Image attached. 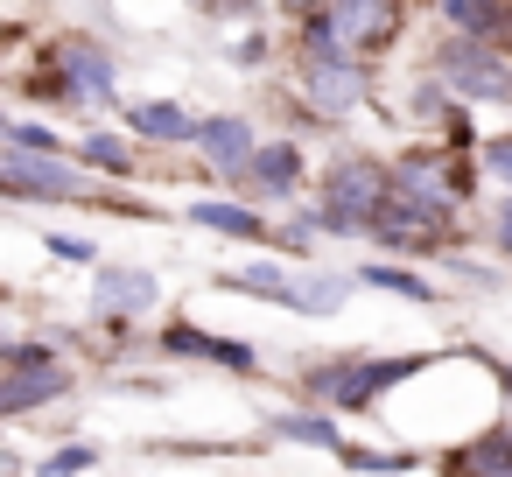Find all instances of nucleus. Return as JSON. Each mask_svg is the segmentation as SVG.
Returning a JSON list of instances; mask_svg holds the SVG:
<instances>
[{"label":"nucleus","instance_id":"nucleus-1","mask_svg":"<svg viewBox=\"0 0 512 477\" xmlns=\"http://www.w3.org/2000/svg\"><path fill=\"white\" fill-rule=\"evenodd\" d=\"M435 365V351H386V358H316L295 372V400H316L330 414H379L400 386H414L421 372Z\"/></svg>","mask_w":512,"mask_h":477},{"label":"nucleus","instance_id":"nucleus-2","mask_svg":"<svg viewBox=\"0 0 512 477\" xmlns=\"http://www.w3.org/2000/svg\"><path fill=\"white\" fill-rule=\"evenodd\" d=\"M309 211L323 239H365L372 211L386 204V155L379 148H330L316 183H309Z\"/></svg>","mask_w":512,"mask_h":477},{"label":"nucleus","instance_id":"nucleus-3","mask_svg":"<svg viewBox=\"0 0 512 477\" xmlns=\"http://www.w3.org/2000/svg\"><path fill=\"white\" fill-rule=\"evenodd\" d=\"M428 71L463 99V106H505L512 113V43H477V36H435Z\"/></svg>","mask_w":512,"mask_h":477},{"label":"nucleus","instance_id":"nucleus-4","mask_svg":"<svg viewBox=\"0 0 512 477\" xmlns=\"http://www.w3.org/2000/svg\"><path fill=\"white\" fill-rule=\"evenodd\" d=\"M288 92L309 106V113H323L330 127H344V120H358V113H372V99H379V78H372V64H358V57H295L288 64Z\"/></svg>","mask_w":512,"mask_h":477},{"label":"nucleus","instance_id":"nucleus-5","mask_svg":"<svg viewBox=\"0 0 512 477\" xmlns=\"http://www.w3.org/2000/svg\"><path fill=\"white\" fill-rule=\"evenodd\" d=\"M0 197H15V204H36V211H57V204H78L92 211L99 183L64 155H22V148H0Z\"/></svg>","mask_w":512,"mask_h":477},{"label":"nucleus","instance_id":"nucleus-6","mask_svg":"<svg viewBox=\"0 0 512 477\" xmlns=\"http://www.w3.org/2000/svg\"><path fill=\"white\" fill-rule=\"evenodd\" d=\"M323 15H330L337 43H344L358 64L379 71V64L407 43V29H414V0H323Z\"/></svg>","mask_w":512,"mask_h":477},{"label":"nucleus","instance_id":"nucleus-7","mask_svg":"<svg viewBox=\"0 0 512 477\" xmlns=\"http://www.w3.org/2000/svg\"><path fill=\"white\" fill-rule=\"evenodd\" d=\"M309 183H316V162H309V141H295V134H260L239 169V197H253V204H295V197H309Z\"/></svg>","mask_w":512,"mask_h":477},{"label":"nucleus","instance_id":"nucleus-8","mask_svg":"<svg viewBox=\"0 0 512 477\" xmlns=\"http://www.w3.org/2000/svg\"><path fill=\"white\" fill-rule=\"evenodd\" d=\"M43 50H50L57 71L71 78L78 106H92V113H113V106H120V57H113V43H99V36H85V29H64V36H50Z\"/></svg>","mask_w":512,"mask_h":477},{"label":"nucleus","instance_id":"nucleus-9","mask_svg":"<svg viewBox=\"0 0 512 477\" xmlns=\"http://www.w3.org/2000/svg\"><path fill=\"white\" fill-rule=\"evenodd\" d=\"M155 344H162V358H176V365H218V372H239V379L260 372V351H253L246 337H218V330H204V323H190V316H169V323L155 330Z\"/></svg>","mask_w":512,"mask_h":477},{"label":"nucleus","instance_id":"nucleus-10","mask_svg":"<svg viewBox=\"0 0 512 477\" xmlns=\"http://www.w3.org/2000/svg\"><path fill=\"white\" fill-rule=\"evenodd\" d=\"M253 141H260V127H253L246 113H197L190 155H197V169H211L225 190H239V169H246Z\"/></svg>","mask_w":512,"mask_h":477},{"label":"nucleus","instance_id":"nucleus-11","mask_svg":"<svg viewBox=\"0 0 512 477\" xmlns=\"http://www.w3.org/2000/svg\"><path fill=\"white\" fill-rule=\"evenodd\" d=\"M113 120H120V134H127V141H141V148H190V134H197V113H190L176 92L120 99V106H113Z\"/></svg>","mask_w":512,"mask_h":477},{"label":"nucleus","instance_id":"nucleus-12","mask_svg":"<svg viewBox=\"0 0 512 477\" xmlns=\"http://www.w3.org/2000/svg\"><path fill=\"white\" fill-rule=\"evenodd\" d=\"M162 309V274L141 260H99L92 267V316H155Z\"/></svg>","mask_w":512,"mask_h":477},{"label":"nucleus","instance_id":"nucleus-13","mask_svg":"<svg viewBox=\"0 0 512 477\" xmlns=\"http://www.w3.org/2000/svg\"><path fill=\"white\" fill-rule=\"evenodd\" d=\"M183 225H197V232H218V239H239V246H274V218H267L253 197H239V190L190 197V204H183Z\"/></svg>","mask_w":512,"mask_h":477},{"label":"nucleus","instance_id":"nucleus-14","mask_svg":"<svg viewBox=\"0 0 512 477\" xmlns=\"http://www.w3.org/2000/svg\"><path fill=\"white\" fill-rule=\"evenodd\" d=\"M260 428H267V442H295V449H316V456H344V428H337V414L330 407H316V400H288V407H267L260 414Z\"/></svg>","mask_w":512,"mask_h":477},{"label":"nucleus","instance_id":"nucleus-15","mask_svg":"<svg viewBox=\"0 0 512 477\" xmlns=\"http://www.w3.org/2000/svg\"><path fill=\"white\" fill-rule=\"evenodd\" d=\"M78 393V372L57 358V365H36V372H15V365H0V421H15V414H43L57 400Z\"/></svg>","mask_w":512,"mask_h":477},{"label":"nucleus","instance_id":"nucleus-16","mask_svg":"<svg viewBox=\"0 0 512 477\" xmlns=\"http://www.w3.org/2000/svg\"><path fill=\"white\" fill-rule=\"evenodd\" d=\"M344 302H351V274H337V267H323V260H302V267L288 274V288H281V302H274V309L323 323V316H337Z\"/></svg>","mask_w":512,"mask_h":477},{"label":"nucleus","instance_id":"nucleus-17","mask_svg":"<svg viewBox=\"0 0 512 477\" xmlns=\"http://www.w3.org/2000/svg\"><path fill=\"white\" fill-rule=\"evenodd\" d=\"M505 470H512V421H484L456 449H442V477H505Z\"/></svg>","mask_w":512,"mask_h":477},{"label":"nucleus","instance_id":"nucleus-18","mask_svg":"<svg viewBox=\"0 0 512 477\" xmlns=\"http://www.w3.org/2000/svg\"><path fill=\"white\" fill-rule=\"evenodd\" d=\"M71 162H78L92 183H127V176H141V148H134L120 127H92L85 141H71Z\"/></svg>","mask_w":512,"mask_h":477},{"label":"nucleus","instance_id":"nucleus-19","mask_svg":"<svg viewBox=\"0 0 512 477\" xmlns=\"http://www.w3.org/2000/svg\"><path fill=\"white\" fill-rule=\"evenodd\" d=\"M435 15L449 36H477V43H512V0H435Z\"/></svg>","mask_w":512,"mask_h":477},{"label":"nucleus","instance_id":"nucleus-20","mask_svg":"<svg viewBox=\"0 0 512 477\" xmlns=\"http://www.w3.org/2000/svg\"><path fill=\"white\" fill-rule=\"evenodd\" d=\"M351 288H379V295H400L414 309H435L442 302V281H428L421 267H400V260H365L351 267Z\"/></svg>","mask_w":512,"mask_h":477},{"label":"nucleus","instance_id":"nucleus-21","mask_svg":"<svg viewBox=\"0 0 512 477\" xmlns=\"http://www.w3.org/2000/svg\"><path fill=\"white\" fill-rule=\"evenodd\" d=\"M288 274H295V260H246V267H218L211 281H218L225 295H253V302H281V288H288Z\"/></svg>","mask_w":512,"mask_h":477},{"label":"nucleus","instance_id":"nucleus-22","mask_svg":"<svg viewBox=\"0 0 512 477\" xmlns=\"http://www.w3.org/2000/svg\"><path fill=\"white\" fill-rule=\"evenodd\" d=\"M435 267H442V281H449L456 295H505V281H512V267H484V260H470L463 246L435 253Z\"/></svg>","mask_w":512,"mask_h":477},{"label":"nucleus","instance_id":"nucleus-23","mask_svg":"<svg viewBox=\"0 0 512 477\" xmlns=\"http://www.w3.org/2000/svg\"><path fill=\"white\" fill-rule=\"evenodd\" d=\"M449 106H456V92H449L435 71H421V78L407 85V99H400V120H407V127H421V134H435Z\"/></svg>","mask_w":512,"mask_h":477},{"label":"nucleus","instance_id":"nucleus-24","mask_svg":"<svg viewBox=\"0 0 512 477\" xmlns=\"http://www.w3.org/2000/svg\"><path fill=\"white\" fill-rule=\"evenodd\" d=\"M274 246H281L288 260H316L323 232H316V211H309V197H295V204H288V218L274 225Z\"/></svg>","mask_w":512,"mask_h":477},{"label":"nucleus","instance_id":"nucleus-25","mask_svg":"<svg viewBox=\"0 0 512 477\" xmlns=\"http://www.w3.org/2000/svg\"><path fill=\"white\" fill-rule=\"evenodd\" d=\"M351 477H407L414 470V449H365V442H344V456H337Z\"/></svg>","mask_w":512,"mask_h":477},{"label":"nucleus","instance_id":"nucleus-26","mask_svg":"<svg viewBox=\"0 0 512 477\" xmlns=\"http://www.w3.org/2000/svg\"><path fill=\"white\" fill-rule=\"evenodd\" d=\"M477 176L498 190V197H512V127L505 134H484L477 141Z\"/></svg>","mask_w":512,"mask_h":477},{"label":"nucleus","instance_id":"nucleus-27","mask_svg":"<svg viewBox=\"0 0 512 477\" xmlns=\"http://www.w3.org/2000/svg\"><path fill=\"white\" fill-rule=\"evenodd\" d=\"M274 50H281V36L253 22L246 36H232V43H225V64H239V71H267V64H274Z\"/></svg>","mask_w":512,"mask_h":477},{"label":"nucleus","instance_id":"nucleus-28","mask_svg":"<svg viewBox=\"0 0 512 477\" xmlns=\"http://www.w3.org/2000/svg\"><path fill=\"white\" fill-rule=\"evenodd\" d=\"M0 148H22V155H64L71 141H64V134H57L50 120H15V127H8V141H0Z\"/></svg>","mask_w":512,"mask_h":477},{"label":"nucleus","instance_id":"nucleus-29","mask_svg":"<svg viewBox=\"0 0 512 477\" xmlns=\"http://www.w3.org/2000/svg\"><path fill=\"white\" fill-rule=\"evenodd\" d=\"M43 253L64 260V267H99V260H106L92 232H43Z\"/></svg>","mask_w":512,"mask_h":477},{"label":"nucleus","instance_id":"nucleus-30","mask_svg":"<svg viewBox=\"0 0 512 477\" xmlns=\"http://www.w3.org/2000/svg\"><path fill=\"white\" fill-rule=\"evenodd\" d=\"M99 463V442H57L43 463H36V477H85Z\"/></svg>","mask_w":512,"mask_h":477},{"label":"nucleus","instance_id":"nucleus-31","mask_svg":"<svg viewBox=\"0 0 512 477\" xmlns=\"http://www.w3.org/2000/svg\"><path fill=\"white\" fill-rule=\"evenodd\" d=\"M484 239H491L498 267H512V197H498V204H491V218H484Z\"/></svg>","mask_w":512,"mask_h":477},{"label":"nucleus","instance_id":"nucleus-32","mask_svg":"<svg viewBox=\"0 0 512 477\" xmlns=\"http://www.w3.org/2000/svg\"><path fill=\"white\" fill-rule=\"evenodd\" d=\"M281 8H288V15H309V8H323V0H281Z\"/></svg>","mask_w":512,"mask_h":477},{"label":"nucleus","instance_id":"nucleus-33","mask_svg":"<svg viewBox=\"0 0 512 477\" xmlns=\"http://www.w3.org/2000/svg\"><path fill=\"white\" fill-rule=\"evenodd\" d=\"M498 393H512V365H498Z\"/></svg>","mask_w":512,"mask_h":477},{"label":"nucleus","instance_id":"nucleus-34","mask_svg":"<svg viewBox=\"0 0 512 477\" xmlns=\"http://www.w3.org/2000/svg\"><path fill=\"white\" fill-rule=\"evenodd\" d=\"M8 127H15V113H8V106H0V141H8Z\"/></svg>","mask_w":512,"mask_h":477},{"label":"nucleus","instance_id":"nucleus-35","mask_svg":"<svg viewBox=\"0 0 512 477\" xmlns=\"http://www.w3.org/2000/svg\"><path fill=\"white\" fill-rule=\"evenodd\" d=\"M0 36H8V29H0Z\"/></svg>","mask_w":512,"mask_h":477}]
</instances>
